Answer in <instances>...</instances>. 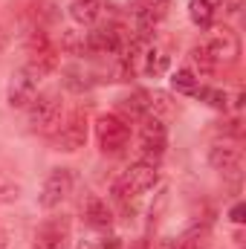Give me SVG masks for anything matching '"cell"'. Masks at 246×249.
Returning <instances> with one entry per match:
<instances>
[{"label":"cell","mask_w":246,"mask_h":249,"mask_svg":"<svg viewBox=\"0 0 246 249\" xmlns=\"http://www.w3.org/2000/svg\"><path fill=\"white\" fill-rule=\"evenodd\" d=\"M61 113H64V107H61V96L58 93H38L32 99V105L26 107L29 130L53 136L61 127Z\"/></svg>","instance_id":"6da1fadb"},{"label":"cell","mask_w":246,"mask_h":249,"mask_svg":"<svg viewBox=\"0 0 246 249\" xmlns=\"http://www.w3.org/2000/svg\"><path fill=\"white\" fill-rule=\"evenodd\" d=\"M157 183H159L157 165H151V162H133L122 177L116 180L113 194H116V200H127V197L133 200V197H142L145 191H151Z\"/></svg>","instance_id":"7a4b0ae2"},{"label":"cell","mask_w":246,"mask_h":249,"mask_svg":"<svg viewBox=\"0 0 246 249\" xmlns=\"http://www.w3.org/2000/svg\"><path fill=\"white\" fill-rule=\"evenodd\" d=\"M139 154H142V162H151L157 165V160L165 154V145H168V127L165 122L154 113H148L145 119H139Z\"/></svg>","instance_id":"3957f363"},{"label":"cell","mask_w":246,"mask_h":249,"mask_svg":"<svg viewBox=\"0 0 246 249\" xmlns=\"http://www.w3.org/2000/svg\"><path fill=\"white\" fill-rule=\"evenodd\" d=\"M96 139L105 154H119L130 142V124L116 113H105L96 119Z\"/></svg>","instance_id":"277c9868"},{"label":"cell","mask_w":246,"mask_h":249,"mask_svg":"<svg viewBox=\"0 0 246 249\" xmlns=\"http://www.w3.org/2000/svg\"><path fill=\"white\" fill-rule=\"evenodd\" d=\"M171 12V0H136L133 6V26H136V35L139 41H148L154 35V29L168 18Z\"/></svg>","instance_id":"5b68a950"},{"label":"cell","mask_w":246,"mask_h":249,"mask_svg":"<svg viewBox=\"0 0 246 249\" xmlns=\"http://www.w3.org/2000/svg\"><path fill=\"white\" fill-rule=\"evenodd\" d=\"M72 186H75V174H72V168H55V171H50V177L44 180L41 194H38V206L47 209V212L58 209L64 200L72 194Z\"/></svg>","instance_id":"8992f818"},{"label":"cell","mask_w":246,"mask_h":249,"mask_svg":"<svg viewBox=\"0 0 246 249\" xmlns=\"http://www.w3.org/2000/svg\"><path fill=\"white\" fill-rule=\"evenodd\" d=\"M124 44H127V35H124L122 26H116V23L93 26L84 35V50L93 53V55H119V50Z\"/></svg>","instance_id":"52a82bcc"},{"label":"cell","mask_w":246,"mask_h":249,"mask_svg":"<svg viewBox=\"0 0 246 249\" xmlns=\"http://www.w3.org/2000/svg\"><path fill=\"white\" fill-rule=\"evenodd\" d=\"M84 142H87V110L75 107L67 116V122H61V127L55 130V148L72 154V151L84 148Z\"/></svg>","instance_id":"ba28073f"},{"label":"cell","mask_w":246,"mask_h":249,"mask_svg":"<svg viewBox=\"0 0 246 249\" xmlns=\"http://www.w3.org/2000/svg\"><path fill=\"white\" fill-rule=\"evenodd\" d=\"M203 44H206V50L211 53V58H214L217 67H220V64H235L238 55H241V38H238L235 29H229V26L211 29L209 41H203Z\"/></svg>","instance_id":"9c48e42d"},{"label":"cell","mask_w":246,"mask_h":249,"mask_svg":"<svg viewBox=\"0 0 246 249\" xmlns=\"http://www.w3.org/2000/svg\"><path fill=\"white\" fill-rule=\"evenodd\" d=\"M67 241H70V220L53 217L38 229L32 249H67Z\"/></svg>","instance_id":"30bf717a"},{"label":"cell","mask_w":246,"mask_h":249,"mask_svg":"<svg viewBox=\"0 0 246 249\" xmlns=\"http://www.w3.org/2000/svg\"><path fill=\"white\" fill-rule=\"evenodd\" d=\"M38 96V78H32L26 70H18L12 72V81H9V107H29L32 99Z\"/></svg>","instance_id":"8fae6325"},{"label":"cell","mask_w":246,"mask_h":249,"mask_svg":"<svg viewBox=\"0 0 246 249\" xmlns=\"http://www.w3.org/2000/svg\"><path fill=\"white\" fill-rule=\"evenodd\" d=\"M209 162L220 174H238L244 165V154H241V148H235L229 142H217L209 148Z\"/></svg>","instance_id":"7c38bea8"},{"label":"cell","mask_w":246,"mask_h":249,"mask_svg":"<svg viewBox=\"0 0 246 249\" xmlns=\"http://www.w3.org/2000/svg\"><path fill=\"white\" fill-rule=\"evenodd\" d=\"M84 220H87L93 229H110V226H113V212H110V206H107L102 197L90 194V197L84 200Z\"/></svg>","instance_id":"4fadbf2b"},{"label":"cell","mask_w":246,"mask_h":249,"mask_svg":"<svg viewBox=\"0 0 246 249\" xmlns=\"http://www.w3.org/2000/svg\"><path fill=\"white\" fill-rule=\"evenodd\" d=\"M55 67H58V50H55V44H53V47H47V50H41V53H32L23 70H26L32 78H38V81H41V78H44V75H50Z\"/></svg>","instance_id":"5bb4252c"},{"label":"cell","mask_w":246,"mask_h":249,"mask_svg":"<svg viewBox=\"0 0 246 249\" xmlns=\"http://www.w3.org/2000/svg\"><path fill=\"white\" fill-rule=\"evenodd\" d=\"M119 110L127 119H145L151 113V93L148 90H133L119 99Z\"/></svg>","instance_id":"9a60e30c"},{"label":"cell","mask_w":246,"mask_h":249,"mask_svg":"<svg viewBox=\"0 0 246 249\" xmlns=\"http://www.w3.org/2000/svg\"><path fill=\"white\" fill-rule=\"evenodd\" d=\"M102 15V3L99 0H72L70 6V18L81 26H93Z\"/></svg>","instance_id":"2e32d148"},{"label":"cell","mask_w":246,"mask_h":249,"mask_svg":"<svg viewBox=\"0 0 246 249\" xmlns=\"http://www.w3.org/2000/svg\"><path fill=\"white\" fill-rule=\"evenodd\" d=\"M209 244H211V232H209L206 223H203V226L194 223L183 238H177V247L180 249H209Z\"/></svg>","instance_id":"e0dca14e"},{"label":"cell","mask_w":246,"mask_h":249,"mask_svg":"<svg viewBox=\"0 0 246 249\" xmlns=\"http://www.w3.org/2000/svg\"><path fill=\"white\" fill-rule=\"evenodd\" d=\"M188 18L194 26H211L214 20V3L211 0H191L188 3Z\"/></svg>","instance_id":"ac0fdd59"},{"label":"cell","mask_w":246,"mask_h":249,"mask_svg":"<svg viewBox=\"0 0 246 249\" xmlns=\"http://www.w3.org/2000/svg\"><path fill=\"white\" fill-rule=\"evenodd\" d=\"M142 58H145V72H148V75H154V78H157V75H162V72L171 67V58H168L162 50H145V55H142Z\"/></svg>","instance_id":"d6986e66"},{"label":"cell","mask_w":246,"mask_h":249,"mask_svg":"<svg viewBox=\"0 0 246 249\" xmlns=\"http://www.w3.org/2000/svg\"><path fill=\"white\" fill-rule=\"evenodd\" d=\"M194 96L200 102H206L209 107H214V110H226V102H229V96L223 90H217V87H197Z\"/></svg>","instance_id":"ffe728a7"},{"label":"cell","mask_w":246,"mask_h":249,"mask_svg":"<svg viewBox=\"0 0 246 249\" xmlns=\"http://www.w3.org/2000/svg\"><path fill=\"white\" fill-rule=\"evenodd\" d=\"M171 87H174L177 93L194 96V90H197L200 84H197V75H194V70H177V72L171 75Z\"/></svg>","instance_id":"44dd1931"},{"label":"cell","mask_w":246,"mask_h":249,"mask_svg":"<svg viewBox=\"0 0 246 249\" xmlns=\"http://www.w3.org/2000/svg\"><path fill=\"white\" fill-rule=\"evenodd\" d=\"M191 64L200 70V72H211L217 64L211 58V53L206 50V44H197V47H191Z\"/></svg>","instance_id":"7402d4cb"},{"label":"cell","mask_w":246,"mask_h":249,"mask_svg":"<svg viewBox=\"0 0 246 249\" xmlns=\"http://www.w3.org/2000/svg\"><path fill=\"white\" fill-rule=\"evenodd\" d=\"M61 50L70 55H81L84 53V35H78L75 29H64L61 32Z\"/></svg>","instance_id":"603a6c76"},{"label":"cell","mask_w":246,"mask_h":249,"mask_svg":"<svg viewBox=\"0 0 246 249\" xmlns=\"http://www.w3.org/2000/svg\"><path fill=\"white\" fill-rule=\"evenodd\" d=\"M18 194H20V186H18V183H12L9 177H3V174H0V206L12 203Z\"/></svg>","instance_id":"cb8c5ba5"},{"label":"cell","mask_w":246,"mask_h":249,"mask_svg":"<svg viewBox=\"0 0 246 249\" xmlns=\"http://www.w3.org/2000/svg\"><path fill=\"white\" fill-rule=\"evenodd\" d=\"M151 110H157V113H165V110H171V105H168V96H165V93H151Z\"/></svg>","instance_id":"d4e9b609"},{"label":"cell","mask_w":246,"mask_h":249,"mask_svg":"<svg viewBox=\"0 0 246 249\" xmlns=\"http://www.w3.org/2000/svg\"><path fill=\"white\" fill-rule=\"evenodd\" d=\"M241 6H244V0H220L223 15H238V12H241Z\"/></svg>","instance_id":"484cf974"},{"label":"cell","mask_w":246,"mask_h":249,"mask_svg":"<svg viewBox=\"0 0 246 249\" xmlns=\"http://www.w3.org/2000/svg\"><path fill=\"white\" fill-rule=\"evenodd\" d=\"M244 214H246V206H244V203H238V206H235V209L229 212V217H232V223H244V220H246Z\"/></svg>","instance_id":"4316f807"},{"label":"cell","mask_w":246,"mask_h":249,"mask_svg":"<svg viewBox=\"0 0 246 249\" xmlns=\"http://www.w3.org/2000/svg\"><path fill=\"white\" fill-rule=\"evenodd\" d=\"M0 249H12V235L3 223H0Z\"/></svg>","instance_id":"83f0119b"},{"label":"cell","mask_w":246,"mask_h":249,"mask_svg":"<svg viewBox=\"0 0 246 249\" xmlns=\"http://www.w3.org/2000/svg\"><path fill=\"white\" fill-rule=\"evenodd\" d=\"M157 249H180V247H177V241H174V238H162V241L157 244Z\"/></svg>","instance_id":"f1b7e54d"},{"label":"cell","mask_w":246,"mask_h":249,"mask_svg":"<svg viewBox=\"0 0 246 249\" xmlns=\"http://www.w3.org/2000/svg\"><path fill=\"white\" fill-rule=\"evenodd\" d=\"M78 249H99V247H96V244H90V241H81V244H78Z\"/></svg>","instance_id":"f546056e"},{"label":"cell","mask_w":246,"mask_h":249,"mask_svg":"<svg viewBox=\"0 0 246 249\" xmlns=\"http://www.w3.org/2000/svg\"><path fill=\"white\" fill-rule=\"evenodd\" d=\"M105 249H119V241H116V238H110V244H105Z\"/></svg>","instance_id":"4dcf8cb0"},{"label":"cell","mask_w":246,"mask_h":249,"mask_svg":"<svg viewBox=\"0 0 246 249\" xmlns=\"http://www.w3.org/2000/svg\"><path fill=\"white\" fill-rule=\"evenodd\" d=\"M3 47H6V32H3V26H0V53H3Z\"/></svg>","instance_id":"1f68e13d"}]
</instances>
